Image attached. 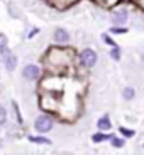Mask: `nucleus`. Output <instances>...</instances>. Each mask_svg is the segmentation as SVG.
<instances>
[{
  "label": "nucleus",
  "instance_id": "obj_1",
  "mask_svg": "<svg viewBox=\"0 0 144 155\" xmlns=\"http://www.w3.org/2000/svg\"><path fill=\"white\" fill-rule=\"evenodd\" d=\"M97 51L92 50V48H85V50L80 51V63L85 67V68H93L95 65H97Z\"/></svg>",
  "mask_w": 144,
  "mask_h": 155
},
{
  "label": "nucleus",
  "instance_id": "obj_2",
  "mask_svg": "<svg viewBox=\"0 0 144 155\" xmlns=\"http://www.w3.org/2000/svg\"><path fill=\"white\" fill-rule=\"evenodd\" d=\"M53 119L49 118V116H46V114H41V116H37L36 121H34V128H36V131L39 133H48L53 128Z\"/></svg>",
  "mask_w": 144,
  "mask_h": 155
},
{
  "label": "nucleus",
  "instance_id": "obj_3",
  "mask_svg": "<svg viewBox=\"0 0 144 155\" xmlns=\"http://www.w3.org/2000/svg\"><path fill=\"white\" fill-rule=\"evenodd\" d=\"M39 75H41V68L36 63H29L22 68V77L26 80H36V78H39Z\"/></svg>",
  "mask_w": 144,
  "mask_h": 155
},
{
  "label": "nucleus",
  "instance_id": "obj_4",
  "mask_svg": "<svg viewBox=\"0 0 144 155\" xmlns=\"http://www.w3.org/2000/svg\"><path fill=\"white\" fill-rule=\"evenodd\" d=\"M53 39L56 45H68V41H70V32L64 28H56L54 29V34H53Z\"/></svg>",
  "mask_w": 144,
  "mask_h": 155
},
{
  "label": "nucleus",
  "instance_id": "obj_5",
  "mask_svg": "<svg viewBox=\"0 0 144 155\" xmlns=\"http://www.w3.org/2000/svg\"><path fill=\"white\" fill-rule=\"evenodd\" d=\"M110 19H112L114 26H122V24L127 22V19H129V12H127L126 9H119V10H115V12L110 15Z\"/></svg>",
  "mask_w": 144,
  "mask_h": 155
},
{
  "label": "nucleus",
  "instance_id": "obj_6",
  "mask_svg": "<svg viewBox=\"0 0 144 155\" xmlns=\"http://www.w3.org/2000/svg\"><path fill=\"white\" fill-rule=\"evenodd\" d=\"M17 56L14 55V53H10V51H7V55H5L4 58V65H5V68L9 70V72H14V70L17 68Z\"/></svg>",
  "mask_w": 144,
  "mask_h": 155
},
{
  "label": "nucleus",
  "instance_id": "obj_7",
  "mask_svg": "<svg viewBox=\"0 0 144 155\" xmlns=\"http://www.w3.org/2000/svg\"><path fill=\"white\" fill-rule=\"evenodd\" d=\"M97 126H99L100 131H108L110 128H112V123H110V118H108L107 114L105 116H102V118L97 121Z\"/></svg>",
  "mask_w": 144,
  "mask_h": 155
},
{
  "label": "nucleus",
  "instance_id": "obj_8",
  "mask_svg": "<svg viewBox=\"0 0 144 155\" xmlns=\"http://www.w3.org/2000/svg\"><path fill=\"white\" fill-rule=\"evenodd\" d=\"M110 135H107V133H95L93 137H92V140L95 141V143H100V141H107V140H110Z\"/></svg>",
  "mask_w": 144,
  "mask_h": 155
},
{
  "label": "nucleus",
  "instance_id": "obj_9",
  "mask_svg": "<svg viewBox=\"0 0 144 155\" xmlns=\"http://www.w3.org/2000/svg\"><path fill=\"white\" fill-rule=\"evenodd\" d=\"M134 96H136V91L132 89V87H126L124 91H122V97L126 101H131V99H134Z\"/></svg>",
  "mask_w": 144,
  "mask_h": 155
},
{
  "label": "nucleus",
  "instance_id": "obj_10",
  "mask_svg": "<svg viewBox=\"0 0 144 155\" xmlns=\"http://www.w3.org/2000/svg\"><path fill=\"white\" fill-rule=\"evenodd\" d=\"M29 141H32V143H42V145H49L51 143L48 138H42V137H29Z\"/></svg>",
  "mask_w": 144,
  "mask_h": 155
},
{
  "label": "nucleus",
  "instance_id": "obj_11",
  "mask_svg": "<svg viewBox=\"0 0 144 155\" xmlns=\"http://www.w3.org/2000/svg\"><path fill=\"white\" fill-rule=\"evenodd\" d=\"M110 58L115 60V61L121 60V48H119V46H114L112 50H110Z\"/></svg>",
  "mask_w": 144,
  "mask_h": 155
},
{
  "label": "nucleus",
  "instance_id": "obj_12",
  "mask_svg": "<svg viewBox=\"0 0 144 155\" xmlns=\"http://www.w3.org/2000/svg\"><path fill=\"white\" fill-rule=\"evenodd\" d=\"M110 143H112V147H115V148H122V147H124V140H122V138H117V137L110 138Z\"/></svg>",
  "mask_w": 144,
  "mask_h": 155
},
{
  "label": "nucleus",
  "instance_id": "obj_13",
  "mask_svg": "<svg viewBox=\"0 0 144 155\" xmlns=\"http://www.w3.org/2000/svg\"><path fill=\"white\" fill-rule=\"evenodd\" d=\"M129 31L127 28H121V26H114V28H110V34H126V32Z\"/></svg>",
  "mask_w": 144,
  "mask_h": 155
},
{
  "label": "nucleus",
  "instance_id": "obj_14",
  "mask_svg": "<svg viewBox=\"0 0 144 155\" xmlns=\"http://www.w3.org/2000/svg\"><path fill=\"white\" fill-rule=\"evenodd\" d=\"M7 46H9V39L4 32H0V50H7Z\"/></svg>",
  "mask_w": 144,
  "mask_h": 155
},
{
  "label": "nucleus",
  "instance_id": "obj_15",
  "mask_svg": "<svg viewBox=\"0 0 144 155\" xmlns=\"http://www.w3.org/2000/svg\"><path fill=\"white\" fill-rule=\"evenodd\" d=\"M102 39H104V43H105V45H108V46H112V48H114V46H117V43L114 41L112 38L108 36V34H102Z\"/></svg>",
  "mask_w": 144,
  "mask_h": 155
},
{
  "label": "nucleus",
  "instance_id": "obj_16",
  "mask_svg": "<svg viewBox=\"0 0 144 155\" xmlns=\"http://www.w3.org/2000/svg\"><path fill=\"white\" fill-rule=\"evenodd\" d=\"M119 131H121V133H122V135H124L126 138H132V137L136 135V131H134V130H127V128H121Z\"/></svg>",
  "mask_w": 144,
  "mask_h": 155
},
{
  "label": "nucleus",
  "instance_id": "obj_17",
  "mask_svg": "<svg viewBox=\"0 0 144 155\" xmlns=\"http://www.w3.org/2000/svg\"><path fill=\"white\" fill-rule=\"evenodd\" d=\"M5 121H7V111H5L2 106H0V126H2Z\"/></svg>",
  "mask_w": 144,
  "mask_h": 155
},
{
  "label": "nucleus",
  "instance_id": "obj_18",
  "mask_svg": "<svg viewBox=\"0 0 144 155\" xmlns=\"http://www.w3.org/2000/svg\"><path fill=\"white\" fill-rule=\"evenodd\" d=\"M39 31H41L39 28H34V29H32L31 32H29V36H27V38H29V39H31V38H34V36H36V34H39Z\"/></svg>",
  "mask_w": 144,
  "mask_h": 155
},
{
  "label": "nucleus",
  "instance_id": "obj_19",
  "mask_svg": "<svg viewBox=\"0 0 144 155\" xmlns=\"http://www.w3.org/2000/svg\"><path fill=\"white\" fill-rule=\"evenodd\" d=\"M5 55H7V50H0V61H4Z\"/></svg>",
  "mask_w": 144,
  "mask_h": 155
},
{
  "label": "nucleus",
  "instance_id": "obj_20",
  "mask_svg": "<svg viewBox=\"0 0 144 155\" xmlns=\"http://www.w3.org/2000/svg\"><path fill=\"white\" fill-rule=\"evenodd\" d=\"M142 61H144V53H142Z\"/></svg>",
  "mask_w": 144,
  "mask_h": 155
},
{
  "label": "nucleus",
  "instance_id": "obj_21",
  "mask_svg": "<svg viewBox=\"0 0 144 155\" xmlns=\"http://www.w3.org/2000/svg\"><path fill=\"white\" fill-rule=\"evenodd\" d=\"M142 147H144V145H142Z\"/></svg>",
  "mask_w": 144,
  "mask_h": 155
}]
</instances>
